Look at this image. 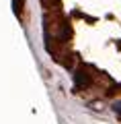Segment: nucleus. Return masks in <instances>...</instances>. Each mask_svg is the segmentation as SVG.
Returning <instances> with one entry per match:
<instances>
[{"instance_id":"f257e3e1","label":"nucleus","mask_w":121,"mask_h":124,"mask_svg":"<svg viewBox=\"0 0 121 124\" xmlns=\"http://www.w3.org/2000/svg\"><path fill=\"white\" fill-rule=\"evenodd\" d=\"M115 112H119V114H121V101H119V103H115Z\"/></svg>"}]
</instances>
